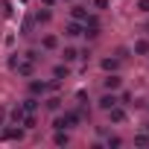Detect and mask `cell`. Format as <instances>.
I'll return each instance as SVG.
<instances>
[{
    "label": "cell",
    "mask_w": 149,
    "mask_h": 149,
    "mask_svg": "<svg viewBox=\"0 0 149 149\" xmlns=\"http://www.w3.org/2000/svg\"><path fill=\"white\" fill-rule=\"evenodd\" d=\"M35 108H38V100H35V97H29V100L24 102V111H35Z\"/></svg>",
    "instance_id": "cell-18"
},
{
    "label": "cell",
    "mask_w": 149,
    "mask_h": 149,
    "mask_svg": "<svg viewBox=\"0 0 149 149\" xmlns=\"http://www.w3.org/2000/svg\"><path fill=\"white\" fill-rule=\"evenodd\" d=\"M117 102H120V100L114 97V91H111V94H105V97H100V108H105V111H108V108H114Z\"/></svg>",
    "instance_id": "cell-1"
},
{
    "label": "cell",
    "mask_w": 149,
    "mask_h": 149,
    "mask_svg": "<svg viewBox=\"0 0 149 149\" xmlns=\"http://www.w3.org/2000/svg\"><path fill=\"white\" fill-rule=\"evenodd\" d=\"M146 129H149V123H146Z\"/></svg>",
    "instance_id": "cell-24"
},
{
    "label": "cell",
    "mask_w": 149,
    "mask_h": 149,
    "mask_svg": "<svg viewBox=\"0 0 149 149\" xmlns=\"http://www.w3.org/2000/svg\"><path fill=\"white\" fill-rule=\"evenodd\" d=\"M134 53L137 56H149V38H137L134 41Z\"/></svg>",
    "instance_id": "cell-4"
},
{
    "label": "cell",
    "mask_w": 149,
    "mask_h": 149,
    "mask_svg": "<svg viewBox=\"0 0 149 149\" xmlns=\"http://www.w3.org/2000/svg\"><path fill=\"white\" fill-rule=\"evenodd\" d=\"M61 58H64V61H76V58H79V50H76V47H64V50H61Z\"/></svg>",
    "instance_id": "cell-6"
},
{
    "label": "cell",
    "mask_w": 149,
    "mask_h": 149,
    "mask_svg": "<svg viewBox=\"0 0 149 149\" xmlns=\"http://www.w3.org/2000/svg\"><path fill=\"white\" fill-rule=\"evenodd\" d=\"M3 120H6V111H3V108H0V126H3Z\"/></svg>",
    "instance_id": "cell-22"
},
{
    "label": "cell",
    "mask_w": 149,
    "mask_h": 149,
    "mask_svg": "<svg viewBox=\"0 0 149 149\" xmlns=\"http://www.w3.org/2000/svg\"><path fill=\"white\" fill-rule=\"evenodd\" d=\"M15 70L21 73V76H29V73H32V64H29V61H18V64H15Z\"/></svg>",
    "instance_id": "cell-11"
},
{
    "label": "cell",
    "mask_w": 149,
    "mask_h": 149,
    "mask_svg": "<svg viewBox=\"0 0 149 149\" xmlns=\"http://www.w3.org/2000/svg\"><path fill=\"white\" fill-rule=\"evenodd\" d=\"M102 85H105V91H120V85H123V79H120V76H114V73H111V76H108V79H105Z\"/></svg>",
    "instance_id": "cell-2"
},
{
    "label": "cell",
    "mask_w": 149,
    "mask_h": 149,
    "mask_svg": "<svg viewBox=\"0 0 149 149\" xmlns=\"http://www.w3.org/2000/svg\"><path fill=\"white\" fill-rule=\"evenodd\" d=\"M64 35L76 38V35H82V26H79V24H67V26H64Z\"/></svg>",
    "instance_id": "cell-10"
},
{
    "label": "cell",
    "mask_w": 149,
    "mask_h": 149,
    "mask_svg": "<svg viewBox=\"0 0 149 149\" xmlns=\"http://www.w3.org/2000/svg\"><path fill=\"white\" fill-rule=\"evenodd\" d=\"M94 6L97 9H108V0H94Z\"/></svg>",
    "instance_id": "cell-21"
},
{
    "label": "cell",
    "mask_w": 149,
    "mask_h": 149,
    "mask_svg": "<svg viewBox=\"0 0 149 149\" xmlns=\"http://www.w3.org/2000/svg\"><path fill=\"white\" fill-rule=\"evenodd\" d=\"M70 15H73V21H85V18H88V12H85L82 6H73V12H70Z\"/></svg>",
    "instance_id": "cell-14"
},
{
    "label": "cell",
    "mask_w": 149,
    "mask_h": 149,
    "mask_svg": "<svg viewBox=\"0 0 149 149\" xmlns=\"http://www.w3.org/2000/svg\"><path fill=\"white\" fill-rule=\"evenodd\" d=\"M100 67L111 73V70H117V67H120V61H117V58H102V61H100Z\"/></svg>",
    "instance_id": "cell-9"
},
{
    "label": "cell",
    "mask_w": 149,
    "mask_h": 149,
    "mask_svg": "<svg viewBox=\"0 0 149 149\" xmlns=\"http://www.w3.org/2000/svg\"><path fill=\"white\" fill-rule=\"evenodd\" d=\"M41 47H44V50H56V47H58V38H56V35H44V38H41Z\"/></svg>",
    "instance_id": "cell-7"
},
{
    "label": "cell",
    "mask_w": 149,
    "mask_h": 149,
    "mask_svg": "<svg viewBox=\"0 0 149 149\" xmlns=\"http://www.w3.org/2000/svg\"><path fill=\"white\" fill-rule=\"evenodd\" d=\"M137 9H140V12H146V15H149V0H137Z\"/></svg>",
    "instance_id": "cell-19"
},
{
    "label": "cell",
    "mask_w": 149,
    "mask_h": 149,
    "mask_svg": "<svg viewBox=\"0 0 149 149\" xmlns=\"http://www.w3.org/2000/svg\"><path fill=\"white\" fill-rule=\"evenodd\" d=\"M9 120H12V123H21V120H24V105H18V108L9 114Z\"/></svg>",
    "instance_id": "cell-15"
},
{
    "label": "cell",
    "mask_w": 149,
    "mask_h": 149,
    "mask_svg": "<svg viewBox=\"0 0 149 149\" xmlns=\"http://www.w3.org/2000/svg\"><path fill=\"white\" fill-rule=\"evenodd\" d=\"M53 143H56V146H64V143H70L67 132H64V129H56V137H53Z\"/></svg>",
    "instance_id": "cell-8"
},
{
    "label": "cell",
    "mask_w": 149,
    "mask_h": 149,
    "mask_svg": "<svg viewBox=\"0 0 149 149\" xmlns=\"http://www.w3.org/2000/svg\"><path fill=\"white\" fill-rule=\"evenodd\" d=\"M108 117H111V120H114V123H123V120H126V111H123V108H120V102H117V105H114V108H108Z\"/></svg>",
    "instance_id": "cell-3"
},
{
    "label": "cell",
    "mask_w": 149,
    "mask_h": 149,
    "mask_svg": "<svg viewBox=\"0 0 149 149\" xmlns=\"http://www.w3.org/2000/svg\"><path fill=\"white\" fill-rule=\"evenodd\" d=\"M50 88H53V85H47V82H32V85H29L32 94H44V91H50Z\"/></svg>",
    "instance_id": "cell-12"
},
{
    "label": "cell",
    "mask_w": 149,
    "mask_h": 149,
    "mask_svg": "<svg viewBox=\"0 0 149 149\" xmlns=\"http://www.w3.org/2000/svg\"><path fill=\"white\" fill-rule=\"evenodd\" d=\"M0 137H3V140H21L24 132H21V129H3V134H0Z\"/></svg>",
    "instance_id": "cell-5"
},
{
    "label": "cell",
    "mask_w": 149,
    "mask_h": 149,
    "mask_svg": "<svg viewBox=\"0 0 149 149\" xmlns=\"http://www.w3.org/2000/svg\"><path fill=\"white\" fill-rule=\"evenodd\" d=\"M53 76H56V79H64V76H67V61H64V64H56V67H53Z\"/></svg>",
    "instance_id": "cell-13"
},
{
    "label": "cell",
    "mask_w": 149,
    "mask_h": 149,
    "mask_svg": "<svg viewBox=\"0 0 149 149\" xmlns=\"http://www.w3.org/2000/svg\"><path fill=\"white\" fill-rule=\"evenodd\" d=\"M134 140H137V143H140V146H146V143H149V134H137V137H134Z\"/></svg>",
    "instance_id": "cell-20"
},
{
    "label": "cell",
    "mask_w": 149,
    "mask_h": 149,
    "mask_svg": "<svg viewBox=\"0 0 149 149\" xmlns=\"http://www.w3.org/2000/svg\"><path fill=\"white\" fill-rule=\"evenodd\" d=\"M50 18H53V15H50V12H47V9H44V12H38V15H35V21H38V24H50Z\"/></svg>",
    "instance_id": "cell-17"
},
{
    "label": "cell",
    "mask_w": 149,
    "mask_h": 149,
    "mask_svg": "<svg viewBox=\"0 0 149 149\" xmlns=\"http://www.w3.org/2000/svg\"><path fill=\"white\" fill-rule=\"evenodd\" d=\"M47 108H50V111H58V108H61V100H58V97H50V100H47Z\"/></svg>",
    "instance_id": "cell-16"
},
{
    "label": "cell",
    "mask_w": 149,
    "mask_h": 149,
    "mask_svg": "<svg viewBox=\"0 0 149 149\" xmlns=\"http://www.w3.org/2000/svg\"><path fill=\"white\" fill-rule=\"evenodd\" d=\"M44 6H47V9H50V6H56V0H44Z\"/></svg>",
    "instance_id": "cell-23"
}]
</instances>
